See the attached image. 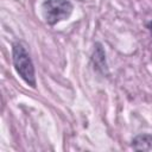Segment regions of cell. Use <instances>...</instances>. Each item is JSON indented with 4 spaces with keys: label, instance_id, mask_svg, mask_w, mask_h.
Returning <instances> with one entry per match:
<instances>
[{
    "label": "cell",
    "instance_id": "1",
    "mask_svg": "<svg viewBox=\"0 0 152 152\" xmlns=\"http://www.w3.org/2000/svg\"><path fill=\"white\" fill-rule=\"evenodd\" d=\"M12 59L13 65L18 75L32 88L36 87V74L32 59L21 43H14L12 45Z\"/></svg>",
    "mask_w": 152,
    "mask_h": 152
},
{
    "label": "cell",
    "instance_id": "2",
    "mask_svg": "<svg viewBox=\"0 0 152 152\" xmlns=\"http://www.w3.org/2000/svg\"><path fill=\"white\" fill-rule=\"evenodd\" d=\"M74 6L69 0H45L42 4L43 15L49 25L65 20L72 13Z\"/></svg>",
    "mask_w": 152,
    "mask_h": 152
},
{
    "label": "cell",
    "instance_id": "3",
    "mask_svg": "<svg viewBox=\"0 0 152 152\" xmlns=\"http://www.w3.org/2000/svg\"><path fill=\"white\" fill-rule=\"evenodd\" d=\"M132 148L138 151H152V134H139L134 137Z\"/></svg>",
    "mask_w": 152,
    "mask_h": 152
},
{
    "label": "cell",
    "instance_id": "4",
    "mask_svg": "<svg viewBox=\"0 0 152 152\" xmlns=\"http://www.w3.org/2000/svg\"><path fill=\"white\" fill-rule=\"evenodd\" d=\"M91 59H93L94 65L96 66V69L104 74L106 70H107L106 55H104V51H103L102 45H101L100 43H96V44H95V49H94V53H93Z\"/></svg>",
    "mask_w": 152,
    "mask_h": 152
},
{
    "label": "cell",
    "instance_id": "5",
    "mask_svg": "<svg viewBox=\"0 0 152 152\" xmlns=\"http://www.w3.org/2000/svg\"><path fill=\"white\" fill-rule=\"evenodd\" d=\"M147 27H148V30H150V32H151V34H152V21H150V23L147 24Z\"/></svg>",
    "mask_w": 152,
    "mask_h": 152
}]
</instances>
